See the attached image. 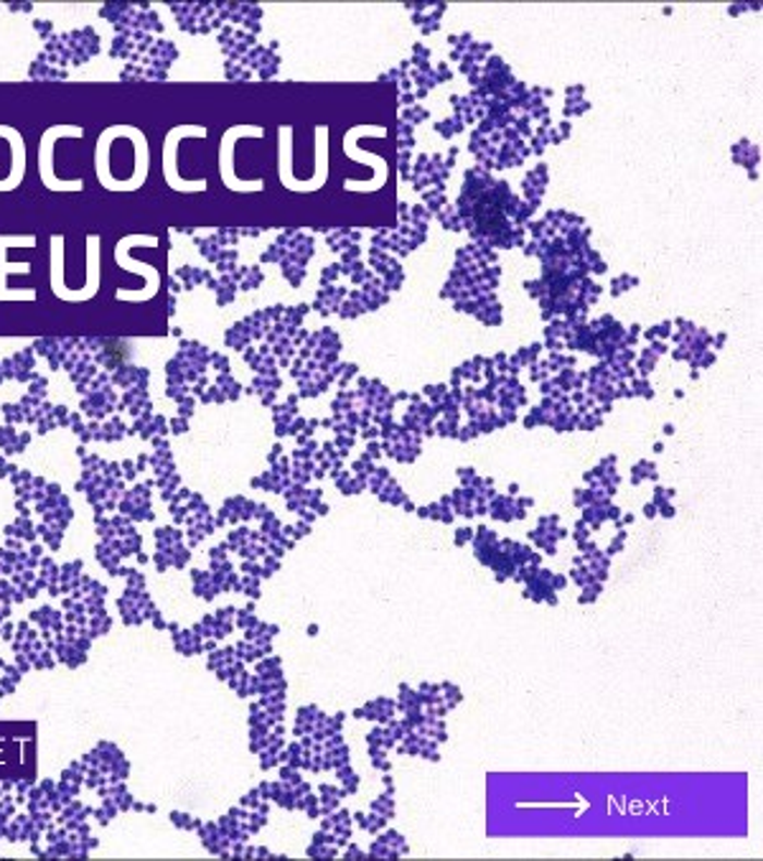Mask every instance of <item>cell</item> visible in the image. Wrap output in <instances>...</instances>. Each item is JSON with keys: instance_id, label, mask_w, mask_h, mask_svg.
<instances>
[{"instance_id": "obj_4", "label": "cell", "mask_w": 763, "mask_h": 861, "mask_svg": "<svg viewBox=\"0 0 763 861\" xmlns=\"http://www.w3.org/2000/svg\"><path fill=\"white\" fill-rule=\"evenodd\" d=\"M191 135H202V139H206V131L202 125H175L173 131H168L166 143H164V179H166V184L173 189V192H183V194L204 192L206 189V181H183L179 177V169H175L181 141L191 139Z\"/></svg>"}, {"instance_id": "obj_2", "label": "cell", "mask_w": 763, "mask_h": 861, "mask_svg": "<svg viewBox=\"0 0 763 861\" xmlns=\"http://www.w3.org/2000/svg\"><path fill=\"white\" fill-rule=\"evenodd\" d=\"M64 139H84V128L82 125L46 128L41 141H38V177H41V184L49 189V192H61V194L84 192L82 179H59L57 171H53V154H57V146Z\"/></svg>"}, {"instance_id": "obj_1", "label": "cell", "mask_w": 763, "mask_h": 861, "mask_svg": "<svg viewBox=\"0 0 763 861\" xmlns=\"http://www.w3.org/2000/svg\"><path fill=\"white\" fill-rule=\"evenodd\" d=\"M150 171V146L141 128L110 125L95 146V174L107 192H137Z\"/></svg>"}, {"instance_id": "obj_5", "label": "cell", "mask_w": 763, "mask_h": 861, "mask_svg": "<svg viewBox=\"0 0 763 861\" xmlns=\"http://www.w3.org/2000/svg\"><path fill=\"white\" fill-rule=\"evenodd\" d=\"M133 235H128V238H122L118 246H114V263L120 265V268L125 271H133V273H141V276L148 280L145 284V291H148V299H153L158 291V284H160V276L158 271L153 268L150 263H141V261H133Z\"/></svg>"}, {"instance_id": "obj_3", "label": "cell", "mask_w": 763, "mask_h": 861, "mask_svg": "<svg viewBox=\"0 0 763 861\" xmlns=\"http://www.w3.org/2000/svg\"><path fill=\"white\" fill-rule=\"evenodd\" d=\"M26 141L19 128L0 125V194L13 192L26 179Z\"/></svg>"}]
</instances>
